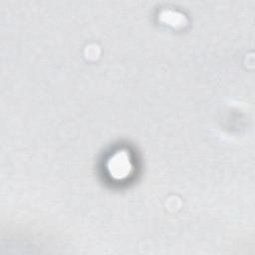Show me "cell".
<instances>
[{"mask_svg": "<svg viewBox=\"0 0 255 255\" xmlns=\"http://www.w3.org/2000/svg\"><path fill=\"white\" fill-rule=\"evenodd\" d=\"M132 161L129 153L123 149L115 152L107 162L110 176L116 180L126 179L132 172Z\"/></svg>", "mask_w": 255, "mask_h": 255, "instance_id": "obj_1", "label": "cell"}, {"mask_svg": "<svg viewBox=\"0 0 255 255\" xmlns=\"http://www.w3.org/2000/svg\"><path fill=\"white\" fill-rule=\"evenodd\" d=\"M160 19L167 23L168 25L177 27V26H182L185 24L186 22V18L184 15L178 13V12H174V11H168L165 10L160 14Z\"/></svg>", "mask_w": 255, "mask_h": 255, "instance_id": "obj_2", "label": "cell"}]
</instances>
